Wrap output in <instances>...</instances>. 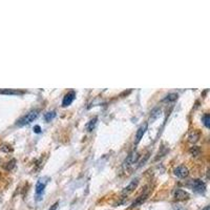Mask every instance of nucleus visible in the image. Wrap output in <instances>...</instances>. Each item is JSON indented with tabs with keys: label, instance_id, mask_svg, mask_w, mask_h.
Masks as SVG:
<instances>
[{
	"label": "nucleus",
	"instance_id": "9b49d317",
	"mask_svg": "<svg viewBox=\"0 0 210 210\" xmlns=\"http://www.w3.org/2000/svg\"><path fill=\"white\" fill-rule=\"evenodd\" d=\"M200 139V133L197 130H193L188 134V141L191 143H197Z\"/></svg>",
	"mask_w": 210,
	"mask_h": 210
},
{
	"label": "nucleus",
	"instance_id": "1a4fd4ad",
	"mask_svg": "<svg viewBox=\"0 0 210 210\" xmlns=\"http://www.w3.org/2000/svg\"><path fill=\"white\" fill-rule=\"evenodd\" d=\"M147 127H148L147 123H144L138 128V130L136 133V144H138L141 141V139L143 138V136L145 134L146 130H147Z\"/></svg>",
	"mask_w": 210,
	"mask_h": 210
},
{
	"label": "nucleus",
	"instance_id": "ddd939ff",
	"mask_svg": "<svg viewBox=\"0 0 210 210\" xmlns=\"http://www.w3.org/2000/svg\"><path fill=\"white\" fill-rule=\"evenodd\" d=\"M0 94H3V95H19V94H22V91H12V89H0Z\"/></svg>",
	"mask_w": 210,
	"mask_h": 210
},
{
	"label": "nucleus",
	"instance_id": "20e7f679",
	"mask_svg": "<svg viewBox=\"0 0 210 210\" xmlns=\"http://www.w3.org/2000/svg\"><path fill=\"white\" fill-rule=\"evenodd\" d=\"M173 173H174V176H178V178L185 179L186 176H188V174H189V170H188V168L186 166H184V165H180V166H178L176 169H174Z\"/></svg>",
	"mask_w": 210,
	"mask_h": 210
},
{
	"label": "nucleus",
	"instance_id": "412c9836",
	"mask_svg": "<svg viewBox=\"0 0 210 210\" xmlns=\"http://www.w3.org/2000/svg\"><path fill=\"white\" fill-rule=\"evenodd\" d=\"M34 131H35V133H39L40 131H41V128H40L39 125H36V126L34 127Z\"/></svg>",
	"mask_w": 210,
	"mask_h": 210
},
{
	"label": "nucleus",
	"instance_id": "f3484780",
	"mask_svg": "<svg viewBox=\"0 0 210 210\" xmlns=\"http://www.w3.org/2000/svg\"><path fill=\"white\" fill-rule=\"evenodd\" d=\"M0 150L4 152H12L13 151V147L9 144H1L0 145Z\"/></svg>",
	"mask_w": 210,
	"mask_h": 210
},
{
	"label": "nucleus",
	"instance_id": "5701e85b",
	"mask_svg": "<svg viewBox=\"0 0 210 210\" xmlns=\"http://www.w3.org/2000/svg\"><path fill=\"white\" fill-rule=\"evenodd\" d=\"M57 207H58V203H55L53 206H51V208L48 210H57Z\"/></svg>",
	"mask_w": 210,
	"mask_h": 210
},
{
	"label": "nucleus",
	"instance_id": "39448f33",
	"mask_svg": "<svg viewBox=\"0 0 210 210\" xmlns=\"http://www.w3.org/2000/svg\"><path fill=\"white\" fill-rule=\"evenodd\" d=\"M173 197L174 199L176 201H185V200H188L190 198L189 193L187 192V191L183 190V189H180V188H176V190H174L173 192Z\"/></svg>",
	"mask_w": 210,
	"mask_h": 210
},
{
	"label": "nucleus",
	"instance_id": "6ab92c4d",
	"mask_svg": "<svg viewBox=\"0 0 210 210\" xmlns=\"http://www.w3.org/2000/svg\"><path fill=\"white\" fill-rule=\"evenodd\" d=\"M160 112H161V109H160V108H155V109L151 112V119L152 120L157 119V118L160 116Z\"/></svg>",
	"mask_w": 210,
	"mask_h": 210
},
{
	"label": "nucleus",
	"instance_id": "423d86ee",
	"mask_svg": "<svg viewBox=\"0 0 210 210\" xmlns=\"http://www.w3.org/2000/svg\"><path fill=\"white\" fill-rule=\"evenodd\" d=\"M138 158H139V155H138V153H137V152L133 151V153H130V155L126 158V160H125L124 163H123V168L124 169L129 168L131 165L136 163V161L138 160Z\"/></svg>",
	"mask_w": 210,
	"mask_h": 210
},
{
	"label": "nucleus",
	"instance_id": "f257e3e1",
	"mask_svg": "<svg viewBox=\"0 0 210 210\" xmlns=\"http://www.w3.org/2000/svg\"><path fill=\"white\" fill-rule=\"evenodd\" d=\"M39 116V110L35 109V110H32V112H27L25 116H23L22 118H20L19 120L17 121V123H16V125L17 126H24V125H29L32 122H34L35 120L38 118Z\"/></svg>",
	"mask_w": 210,
	"mask_h": 210
},
{
	"label": "nucleus",
	"instance_id": "f8f14e48",
	"mask_svg": "<svg viewBox=\"0 0 210 210\" xmlns=\"http://www.w3.org/2000/svg\"><path fill=\"white\" fill-rule=\"evenodd\" d=\"M176 99H178V94H169V95H167L165 97L164 99H163V101L164 102H173V101H176Z\"/></svg>",
	"mask_w": 210,
	"mask_h": 210
},
{
	"label": "nucleus",
	"instance_id": "7ed1b4c3",
	"mask_svg": "<svg viewBox=\"0 0 210 210\" xmlns=\"http://www.w3.org/2000/svg\"><path fill=\"white\" fill-rule=\"evenodd\" d=\"M148 197H149V190L144 191V192L142 193V194H140L138 198H137L136 200L133 201V204H131L130 208H131V209H133V208H136V207L141 206V205H142L143 203L145 202L146 200H147V198H148Z\"/></svg>",
	"mask_w": 210,
	"mask_h": 210
},
{
	"label": "nucleus",
	"instance_id": "aec40b11",
	"mask_svg": "<svg viewBox=\"0 0 210 210\" xmlns=\"http://www.w3.org/2000/svg\"><path fill=\"white\" fill-rule=\"evenodd\" d=\"M15 164H16V161L15 160H12L8 163V165H5V169L6 170H12V169L15 167Z\"/></svg>",
	"mask_w": 210,
	"mask_h": 210
},
{
	"label": "nucleus",
	"instance_id": "a211bd4d",
	"mask_svg": "<svg viewBox=\"0 0 210 210\" xmlns=\"http://www.w3.org/2000/svg\"><path fill=\"white\" fill-rule=\"evenodd\" d=\"M202 120H203V123H204L205 126L207 127V128H209V126H210V118H209V115L208 114H205L204 116H203V118H202Z\"/></svg>",
	"mask_w": 210,
	"mask_h": 210
},
{
	"label": "nucleus",
	"instance_id": "9d476101",
	"mask_svg": "<svg viewBox=\"0 0 210 210\" xmlns=\"http://www.w3.org/2000/svg\"><path fill=\"white\" fill-rule=\"evenodd\" d=\"M46 183H48V181H46L45 178L40 179V180L37 182V184H36V194L37 195L41 194V193L43 192L44 189H45Z\"/></svg>",
	"mask_w": 210,
	"mask_h": 210
},
{
	"label": "nucleus",
	"instance_id": "dca6fc26",
	"mask_svg": "<svg viewBox=\"0 0 210 210\" xmlns=\"http://www.w3.org/2000/svg\"><path fill=\"white\" fill-rule=\"evenodd\" d=\"M56 117V112H48L46 114H44V120L46 122H49Z\"/></svg>",
	"mask_w": 210,
	"mask_h": 210
},
{
	"label": "nucleus",
	"instance_id": "4be33fe9",
	"mask_svg": "<svg viewBox=\"0 0 210 210\" xmlns=\"http://www.w3.org/2000/svg\"><path fill=\"white\" fill-rule=\"evenodd\" d=\"M174 210H186V209L183 206H181V205H176L174 206Z\"/></svg>",
	"mask_w": 210,
	"mask_h": 210
},
{
	"label": "nucleus",
	"instance_id": "b1692460",
	"mask_svg": "<svg viewBox=\"0 0 210 210\" xmlns=\"http://www.w3.org/2000/svg\"><path fill=\"white\" fill-rule=\"evenodd\" d=\"M203 210H209V206H206V207H205V208L203 209Z\"/></svg>",
	"mask_w": 210,
	"mask_h": 210
},
{
	"label": "nucleus",
	"instance_id": "4468645a",
	"mask_svg": "<svg viewBox=\"0 0 210 210\" xmlns=\"http://www.w3.org/2000/svg\"><path fill=\"white\" fill-rule=\"evenodd\" d=\"M97 121H98V119H97V118H94L93 120H91V121H89V123L87 124V126H86L87 130H88V131H93L94 129H95L96 125H97Z\"/></svg>",
	"mask_w": 210,
	"mask_h": 210
},
{
	"label": "nucleus",
	"instance_id": "f03ea898",
	"mask_svg": "<svg viewBox=\"0 0 210 210\" xmlns=\"http://www.w3.org/2000/svg\"><path fill=\"white\" fill-rule=\"evenodd\" d=\"M187 185L197 193H204L206 191V185H205V183L202 180H199V179H194V180L189 181Z\"/></svg>",
	"mask_w": 210,
	"mask_h": 210
},
{
	"label": "nucleus",
	"instance_id": "0eeeda50",
	"mask_svg": "<svg viewBox=\"0 0 210 210\" xmlns=\"http://www.w3.org/2000/svg\"><path fill=\"white\" fill-rule=\"evenodd\" d=\"M75 98H76V91H69V93H67L66 95L64 96V98H63L62 106H63V107L69 106L73 102H74Z\"/></svg>",
	"mask_w": 210,
	"mask_h": 210
},
{
	"label": "nucleus",
	"instance_id": "6e6552de",
	"mask_svg": "<svg viewBox=\"0 0 210 210\" xmlns=\"http://www.w3.org/2000/svg\"><path fill=\"white\" fill-rule=\"evenodd\" d=\"M138 184H139V179H134V180L131 181L130 183L124 188L123 191H122V193H123L124 195L125 194L127 195V194H129V193H131L137 187H138Z\"/></svg>",
	"mask_w": 210,
	"mask_h": 210
},
{
	"label": "nucleus",
	"instance_id": "2eb2a0df",
	"mask_svg": "<svg viewBox=\"0 0 210 210\" xmlns=\"http://www.w3.org/2000/svg\"><path fill=\"white\" fill-rule=\"evenodd\" d=\"M189 152H190V155H193V157H198L201 153V148L199 146H193V147H191L189 149Z\"/></svg>",
	"mask_w": 210,
	"mask_h": 210
}]
</instances>
